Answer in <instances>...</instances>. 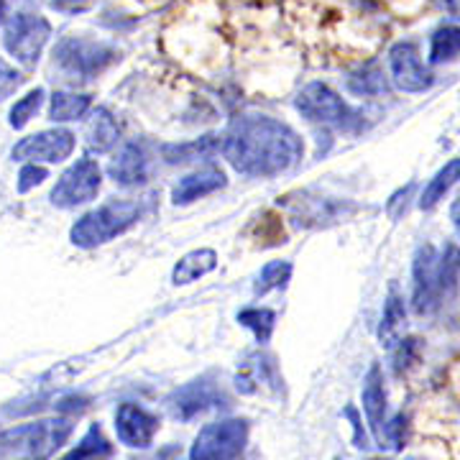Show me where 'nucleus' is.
<instances>
[{
  "label": "nucleus",
  "mask_w": 460,
  "mask_h": 460,
  "mask_svg": "<svg viewBox=\"0 0 460 460\" xmlns=\"http://www.w3.org/2000/svg\"><path fill=\"white\" fill-rule=\"evenodd\" d=\"M146 172H148V159L146 151L141 144H126L115 154V159L108 166V174L113 177L118 184L123 187H133V184H141L146 181Z\"/></svg>",
  "instance_id": "nucleus-18"
},
{
  "label": "nucleus",
  "mask_w": 460,
  "mask_h": 460,
  "mask_svg": "<svg viewBox=\"0 0 460 460\" xmlns=\"http://www.w3.org/2000/svg\"><path fill=\"white\" fill-rule=\"evenodd\" d=\"M348 90H350L353 95H361V98L363 95H366V98H371V95H384V93H386L384 72H381L376 65L361 66L356 75L348 77Z\"/></svg>",
  "instance_id": "nucleus-30"
},
{
  "label": "nucleus",
  "mask_w": 460,
  "mask_h": 460,
  "mask_svg": "<svg viewBox=\"0 0 460 460\" xmlns=\"http://www.w3.org/2000/svg\"><path fill=\"white\" fill-rule=\"evenodd\" d=\"M44 95H47V93H44L41 87H36V90H31L26 98L18 100L16 105L11 108V126H13V128H23L33 115L39 113V108H41V102H44Z\"/></svg>",
  "instance_id": "nucleus-33"
},
{
  "label": "nucleus",
  "mask_w": 460,
  "mask_h": 460,
  "mask_svg": "<svg viewBox=\"0 0 460 460\" xmlns=\"http://www.w3.org/2000/svg\"><path fill=\"white\" fill-rule=\"evenodd\" d=\"M289 277H292V263L289 261L266 263L261 269V274H259V281H256L253 292L259 296L269 295L271 289H281L289 281Z\"/></svg>",
  "instance_id": "nucleus-32"
},
{
  "label": "nucleus",
  "mask_w": 460,
  "mask_h": 460,
  "mask_svg": "<svg viewBox=\"0 0 460 460\" xmlns=\"http://www.w3.org/2000/svg\"><path fill=\"white\" fill-rule=\"evenodd\" d=\"M289 213L295 215V220L302 226H325V223H335L345 215H350L356 208L348 202H335V199H320V198H299L287 202Z\"/></svg>",
  "instance_id": "nucleus-17"
},
{
  "label": "nucleus",
  "mask_w": 460,
  "mask_h": 460,
  "mask_svg": "<svg viewBox=\"0 0 460 460\" xmlns=\"http://www.w3.org/2000/svg\"><path fill=\"white\" fill-rule=\"evenodd\" d=\"M399 350H396V356H394V368L396 371H402V368H407L411 361V356H414V343L417 341H399Z\"/></svg>",
  "instance_id": "nucleus-36"
},
{
  "label": "nucleus",
  "mask_w": 460,
  "mask_h": 460,
  "mask_svg": "<svg viewBox=\"0 0 460 460\" xmlns=\"http://www.w3.org/2000/svg\"><path fill=\"white\" fill-rule=\"evenodd\" d=\"M407 323V313H404V299L399 296L396 289L389 292L386 305H384V317H381V328H378V338L384 345H394L399 332Z\"/></svg>",
  "instance_id": "nucleus-25"
},
{
  "label": "nucleus",
  "mask_w": 460,
  "mask_h": 460,
  "mask_svg": "<svg viewBox=\"0 0 460 460\" xmlns=\"http://www.w3.org/2000/svg\"><path fill=\"white\" fill-rule=\"evenodd\" d=\"M363 411L371 422V429L378 443H384V414H386V394H384V376L381 368L374 366L363 381Z\"/></svg>",
  "instance_id": "nucleus-20"
},
{
  "label": "nucleus",
  "mask_w": 460,
  "mask_h": 460,
  "mask_svg": "<svg viewBox=\"0 0 460 460\" xmlns=\"http://www.w3.org/2000/svg\"><path fill=\"white\" fill-rule=\"evenodd\" d=\"M248 440V425L243 420H220L199 429L190 460H235Z\"/></svg>",
  "instance_id": "nucleus-7"
},
{
  "label": "nucleus",
  "mask_w": 460,
  "mask_h": 460,
  "mask_svg": "<svg viewBox=\"0 0 460 460\" xmlns=\"http://www.w3.org/2000/svg\"><path fill=\"white\" fill-rule=\"evenodd\" d=\"M141 217V205L128 202V199H113L100 205L98 210H90L72 226V243L80 248H95L113 241L115 235L126 233L138 223Z\"/></svg>",
  "instance_id": "nucleus-4"
},
{
  "label": "nucleus",
  "mask_w": 460,
  "mask_h": 460,
  "mask_svg": "<svg viewBox=\"0 0 460 460\" xmlns=\"http://www.w3.org/2000/svg\"><path fill=\"white\" fill-rule=\"evenodd\" d=\"M223 184H226V174L220 169H215V166L199 169L195 174H187L184 180L177 181V187L172 190V199H174V205H190L205 195L217 192Z\"/></svg>",
  "instance_id": "nucleus-19"
},
{
  "label": "nucleus",
  "mask_w": 460,
  "mask_h": 460,
  "mask_svg": "<svg viewBox=\"0 0 460 460\" xmlns=\"http://www.w3.org/2000/svg\"><path fill=\"white\" fill-rule=\"evenodd\" d=\"M44 180H47V169L44 166L26 164L21 169V174H18V192H29V190H33L36 184H41Z\"/></svg>",
  "instance_id": "nucleus-34"
},
{
  "label": "nucleus",
  "mask_w": 460,
  "mask_h": 460,
  "mask_svg": "<svg viewBox=\"0 0 460 460\" xmlns=\"http://www.w3.org/2000/svg\"><path fill=\"white\" fill-rule=\"evenodd\" d=\"M460 181V159H450L447 164L429 180V184L425 187V192H422V198H420V208L422 210H432L440 199L450 192V187L453 184H458Z\"/></svg>",
  "instance_id": "nucleus-23"
},
{
  "label": "nucleus",
  "mask_w": 460,
  "mask_h": 460,
  "mask_svg": "<svg viewBox=\"0 0 460 460\" xmlns=\"http://www.w3.org/2000/svg\"><path fill=\"white\" fill-rule=\"evenodd\" d=\"M220 146L217 136H202L187 144H177V146H164V159L169 164H187V162H198V159H208L213 156Z\"/></svg>",
  "instance_id": "nucleus-24"
},
{
  "label": "nucleus",
  "mask_w": 460,
  "mask_h": 460,
  "mask_svg": "<svg viewBox=\"0 0 460 460\" xmlns=\"http://www.w3.org/2000/svg\"><path fill=\"white\" fill-rule=\"evenodd\" d=\"M215 266H217V253L213 248H198V251H190L187 256H181L180 263L172 271V279L174 284H192L199 277L210 274Z\"/></svg>",
  "instance_id": "nucleus-21"
},
{
  "label": "nucleus",
  "mask_w": 460,
  "mask_h": 460,
  "mask_svg": "<svg viewBox=\"0 0 460 460\" xmlns=\"http://www.w3.org/2000/svg\"><path fill=\"white\" fill-rule=\"evenodd\" d=\"M228 164L246 177H277L302 159L305 146L287 123L269 115H241L223 138Z\"/></svg>",
  "instance_id": "nucleus-1"
},
{
  "label": "nucleus",
  "mask_w": 460,
  "mask_h": 460,
  "mask_svg": "<svg viewBox=\"0 0 460 460\" xmlns=\"http://www.w3.org/2000/svg\"><path fill=\"white\" fill-rule=\"evenodd\" d=\"M438 253L435 248L420 246L411 266V307L414 313L428 314L438 307Z\"/></svg>",
  "instance_id": "nucleus-13"
},
{
  "label": "nucleus",
  "mask_w": 460,
  "mask_h": 460,
  "mask_svg": "<svg viewBox=\"0 0 460 460\" xmlns=\"http://www.w3.org/2000/svg\"><path fill=\"white\" fill-rule=\"evenodd\" d=\"M93 100L90 95H80V93H54L49 105V118L57 123L65 120H77L90 111Z\"/></svg>",
  "instance_id": "nucleus-27"
},
{
  "label": "nucleus",
  "mask_w": 460,
  "mask_h": 460,
  "mask_svg": "<svg viewBox=\"0 0 460 460\" xmlns=\"http://www.w3.org/2000/svg\"><path fill=\"white\" fill-rule=\"evenodd\" d=\"M69 417H47L0 429V460H49L72 435Z\"/></svg>",
  "instance_id": "nucleus-3"
},
{
  "label": "nucleus",
  "mask_w": 460,
  "mask_h": 460,
  "mask_svg": "<svg viewBox=\"0 0 460 460\" xmlns=\"http://www.w3.org/2000/svg\"><path fill=\"white\" fill-rule=\"evenodd\" d=\"M374 460H378V458H374Z\"/></svg>",
  "instance_id": "nucleus-42"
},
{
  "label": "nucleus",
  "mask_w": 460,
  "mask_h": 460,
  "mask_svg": "<svg viewBox=\"0 0 460 460\" xmlns=\"http://www.w3.org/2000/svg\"><path fill=\"white\" fill-rule=\"evenodd\" d=\"M118 51L108 44L84 41V39H65L54 49V62L72 80H93L102 69L113 65Z\"/></svg>",
  "instance_id": "nucleus-5"
},
{
  "label": "nucleus",
  "mask_w": 460,
  "mask_h": 460,
  "mask_svg": "<svg viewBox=\"0 0 460 460\" xmlns=\"http://www.w3.org/2000/svg\"><path fill=\"white\" fill-rule=\"evenodd\" d=\"M453 378H456V389H458V394H460V361L458 366H456V371H453Z\"/></svg>",
  "instance_id": "nucleus-40"
},
{
  "label": "nucleus",
  "mask_w": 460,
  "mask_h": 460,
  "mask_svg": "<svg viewBox=\"0 0 460 460\" xmlns=\"http://www.w3.org/2000/svg\"><path fill=\"white\" fill-rule=\"evenodd\" d=\"M296 111L314 123H325L335 128H350L358 115L332 87L323 83H310L296 98Z\"/></svg>",
  "instance_id": "nucleus-8"
},
{
  "label": "nucleus",
  "mask_w": 460,
  "mask_h": 460,
  "mask_svg": "<svg viewBox=\"0 0 460 460\" xmlns=\"http://www.w3.org/2000/svg\"><path fill=\"white\" fill-rule=\"evenodd\" d=\"M217 407H228V396L226 392L215 384L213 378L202 376L187 386L177 389L174 394L169 396V411L177 420H195L198 414L217 410Z\"/></svg>",
  "instance_id": "nucleus-10"
},
{
  "label": "nucleus",
  "mask_w": 460,
  "mask_h": 460,
  "mask_svg": "<svg viewBox=\"0 0 460 460\" xmlns=\"http://www.w3.org/2000/svg\"><path fill=\"white\" fill-rule=\"evenodd\" d=\"M389 69H392V80L402 93H425L432 87V75L425 69L420 51L410 41L392 47Z\"/></svg>",
  "instance_id": "nucleus-14"
},
{
  "label": "nucleus",
  "mask_w": 460,
  "mask_h": 460,
  "mask_svg": "<svg viewBox=\"0 0 460 460\" xmlns=\"http://www.w3.org/2000/svg\"><path fill=\"white\" fill-rule=\"evenodd\" d=\"M460 277V248L447 243L443 256L438 259V295L450 296L458 287Z\"/></svg>",
  "instance_id": "nucleus-29"
},
{
  "label": "nucleus",
  "mask_w": 460,
  "mask_h": 460,
  "mask_svg": "<svg viewBox=\"0 0 460 460\" xmlns=\"http://www.w3.org/2000/svg\"><path fill=\"white\" fill-rule=\"evenodd\" d=\"M235 386L243 394H279L281 392V376L277 361L263 353V350H253L238 366L235 374Z\"/></svg>",
  "instance_id": "nucleus-12"
},
{
  "label": "nucleus",
  "mask_w": 460,
  "mask_h": 460,
  "mask_svg": "<svg viewBox=\"0 0 460 460\" xmlns=\"http://www.w3.org/2000/svg\"><path fill=\"white\" fill-rule=\"evenodd\" d=\"M274 320H277L274 313L271 310H263V307H248V310L238 314V323L243 328L251 330L259 343H269V338L274 332Z\"/></svg>",
  "instance_id": "nucleus-31"
},
{
  "label": "nucleus",
  "mask_w": 460,
  "mask_h": 460,
  "mask_svg": "<svg viewBox=\"0 0 460 460\" xmlns=\"http://www.w3.org/2000/svg\"><path fill=\"white\" fill-rule=\"evenodd\" d=\"M443 8L450 16L460 18V0H443Z\"/></svg>",
  "instance_id": "nucleus-38"
},
{
  "label": "nucleus",
  "mask_w": 460,
  "mask_h": 460,
  "mask_svg": "<svg viewBox=\"0 0 460 460\" xmlns=\"http://www.w3.org/2000/svg\"><path fill=\"white\" fill-rule=\"evenodd\" d=\"M289 13L314 49L335 59H363L366 51L376 47V26L363 11V0L356 5L350 0H295Z\"/></svg>",
  "instance_id": "nucleus-2"
},
{
  "label": "nucleus",
  "mask_w": 460,
  "mask_h": 460,
  "mask_svg": "<svg viewBox=\"0 0 460 460\" xmlns=\"http://www.w3.org/2000/svg\"><path fill=\"white\" fill-rule=\"evenodd\" d=\"M75 151V133L65 128H54V131H41L21 138L13 148V159L18 162H31V164H57L69 159V154Z\"/></svg>",
  "instance_id": "nucleus-11"
},
{
  "label": "nucleus",
  "mask_w": 460,
  "mask_h": 460,
  "mask_svg": "<svg viewBox=\"0 0 460 460\" xmlns=\"http://www.w3.org/2000/svg\"><path fill=\"white\" fill-rule=\"evenodd\" d=\"M21 83H23V77L18 75L16 69H11V66L0 59V100L11 98L18 87H21Z\"/></svg>",
  "instance_id": "nucleus-35"
},
{
  "label": "nucleus",
  "mask_w": 460,
  "mask_h": 460,
  "mask_svg": "<svg viewBox=\"0 0 460 460\" xmlns=\"http://www.w3.org/2000/svg\"><path fill=\"white\" fill-rule=\"evenodd\" d=\"M456 420L447 417V411H422V420L417 422V443L422 445V450L428 447L429 456H438V458L450 460L453 458V450L450 445H458V429H456Z\"/></svg>",
  "instance_id": "nucleus-16"
},
{
  "label": "nucleus",
  "mask_w": 460,
  "mask_h": 460,
  "mask_svg": "<svg viewBox=\"0 0 460 460\" xmlns=\"http://www.w3.org/2000/svg\"><path fill=\"white\" fill-rule=\"evenodd\" d=\"M453 223H456V228L460 233V198L456 199V205H453Z\"/></svg>",
  "instance_id": "nucleus-39"
},
{
  "label": "nucleus",
  "mask_w": 460,
  "mask_h": 460,
  "mask_svg": "<svg viewBox=\"0 0 460 460\" xmlns=\"http://www.w3.org/2000/svg\"><path fill=\"white\" fill-rule=\"evenodd\" d=\"M120 128L115 123V118L105 108H98V113L93 115L90 126H87V148L93 154H105L118 144Z\"/></svg>",
  "instance_id": "nucleus-22"
},
{
  "label": "nucleus",
  "mask_w": 460,
  "mask_h": 460,
  "mask_svg": "<svg viewBox=\"0 0 460 460\" xmlns=\"http://www.w3.org/2000/svg\"><path fill=\"white\" fill-rule=\"evenodd\" d=\"M111 456H113V445L105 440L100 425H93V428L84 432L80 445L72 447L62 460H108Z\"/></svg>",
  "instance_id": "nucleus-26"
},
{
  "label": "nucleus",
  "mask_w": 460,
  "mask_h": 460,
  "mask_svg": "<svg viewBox=\"0 0 460 460\" xmlns=\"http://www.w3.org/2000/svg\"><path fill=\"white\" fill-rule=\"evenodd\" d=\"M100 181H102V174H100L98 162L80 159V162H75V164L69 166L65 174L59 177V181L54 184L51 202L57 208H77V205H84V202L95 199V195L100 192Z\"/></svg>",
  "instance_id": "nucleus-9"
},
{
  "label": "nucleus",
  "mask_w": 460,
  "mask_h": 460,
  "mask_svg": "<svg viewBox=\"0 0 460 460\" xmlns=\"http://www.w3.org/2000/svg\"><path fill=\"white\" fill-rule=\"evenodd\" d=\"M138 460H180V447H177V445H166V447H162L159 453H154V456H146V458H138Z\"/></svg>",
  "instance_id": "nucleus-37"
},
{
  "label": "nucleus",
  "mask_w": 460,
  "mask_h": 460,
  "mask_svg": "<svg viewBox=\"0 0 460 460\" xmlns=\"http://www.w3.org/2000/svg\"><path fill=\"white\" fill-rule=\"evenodd\" d=\"M5 11H8V0H0V21L5 18Z\"/></svg>",
  "instance_id": "nucleus-41"
},
{
  "label": "nucleus",
  "mask_w": 460,
  "mask_h": 460,
  "mask_svg": "<svg viewBox=\"0 0 460 460\" xmlns=\"http://www.w3.org/2000/svg\"><path fill=\"white\" fill-rule=\"evenodd\" d=\"M49 36L51 26L47 18L33 16V13H16L5 23L3 44L18 65L33 69L41 51L47 47V41H49Z\"/></svg>",
  "instance_id": "nucleus-6"
},
{
  "label": "nucleus",
  "mask_w": 460,
  "mask_h": 460,
  "mask_svg": "<svg viewBox=\"0 0 460 460\" xmlns=\"http://www.w3.org/2000/svg\"><path fill=\"white\" fill-rule=\"evenodd\" d=\"M460 54V29L458 26H443L432 33L429 41V62L432 65H443L453 62Z\"/></svg>",
  "instance_id": "nucleus-28"
},
{
  "label": "nucleus",
  "mask_w": 460,
  "mask_h": 460,
  "mask_svg": "<svg viewBox=\"0 0 460 460\" xmlns=\"http://www.w3.org/2000/svg\"><path fill=\"white\" fill-rule=\"evenodd\" d=\"M156 429H159V420L151 411L144 410V407H138V404L126 402L115 411L118 440L123 445H128V447H141V450L148 447L151 440H154V435H156Z\"/></svg>",
  "instance_id": "nucleus-15"
}]
</instances>
